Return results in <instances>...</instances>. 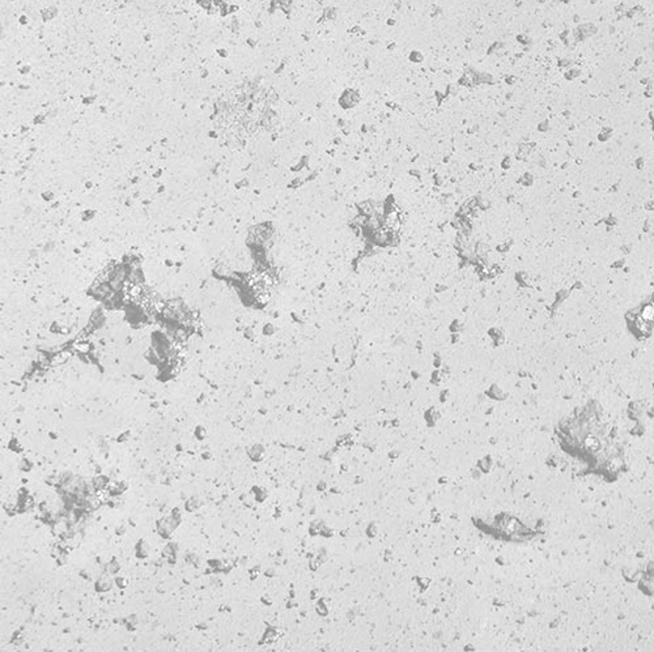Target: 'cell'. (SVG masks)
Listing matches in <instances>:
<instances>
[{
    "mask_svg": "<svg viewBox=\"0 0 654 652\" xmlns=\"http://www.w3.org/2000/svg\"><path fill=\"white\" fill-rule=\"evenodd\" d=\"M274 91L257 82H242L226 90L215 104L214 127L228 146H242L266 128Z\"/></svg>",
    "mask_w": 654,
    "mask_h": 652,
    "instance_id": "6da1fadb",
    "label": "cell"
}]
</instances>
